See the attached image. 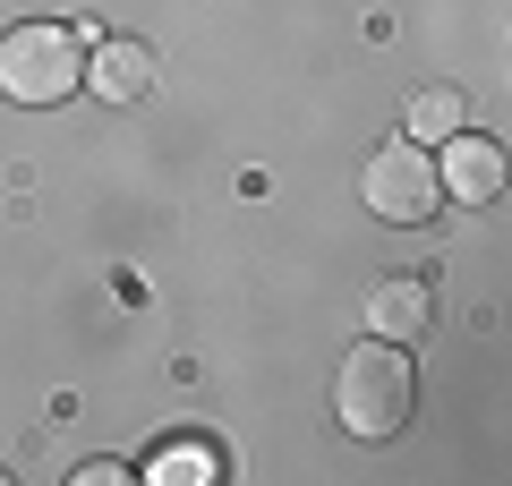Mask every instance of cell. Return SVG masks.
Instances as JSON below:
<instances>
[{
  "mask_svg": "<svg viewBox=\"0 0 512 486\" xmlns=\"http://www.w3.org/2000/svg\"><path fill=\"white\" fill-rule=\"evenodd\" d=\"M154 478H214V452H205V444H180V452L154 461Z\"/></svg>",
  "mask_w": 512,
  "mask_h": 486,
  "instance_id": "cell-8",
  "label": "cell"
},
{
  "mask_svg": "<svg viewBox=\"0 0 512 486\" xmlns=\"http://www.w3.org/2000/svg\"><path fill=\"white\" fill-rule=\"evenodd\" d=\"M427 316H436V290H427L419 273H384V282L367 290V324H376V342H419Z\"/></svg>",
  "mask_w": 512,
  "mask_h": 486,
  "instance_id": "cell-6",
  "label": "cell"
},
{
  "mask_svg": "<svg viewBox=\"0 0 512 486\" xmlns=\"http://www.w3.org/2000/svg\"><path fill=\"white\" fill-rule=\"evenodd\" d=\"M410 401H419V376H410L402 342H359L333 376V418L359 444H393L410 427Z\"/></svg>",
  "mask_w": 512,
  "mask_h": 486,
  "instance_id": "cell-1",
  "label": "cell"
},
{
  "mask_svg": "<svg viewBox=\"0 0 512 486\" xmlns=\"http://www.w3.org/2000/svg\"><path fill=\"white\" fill-rule=\"evenodd\" d=\"M436 188H444V197H461V205H495V197H504V145L453 128V137L436 145Z\"/></svg>",
  "mask_w": 512,
  "mask_h": 486,
  "instance_id": "cell-4",
  "label": "cell"
},
{
  "mask_svg": "<svg viewBox=\"0 0 512 486\" xmlns=\"http://www.w3.org/2000/svg\"><path fill=\"white\" fill-rule=\"evenodd\" d=\"M359 197H367V214H376V222H427V214L444 205L436 154H427L419 137L376 145V154H367V171H359Z\"/></svg>",
  "mask_w": 512,
  "mask_h": 486,
  "instance_id": "cell-3",
  "label": "cell"
},
{
  "mask_svg": "<svg viewBox=\"0 0 512 486\" xmlns=\"http://www.w3.org/2000/svg\"><path fill=\"white\" fill-rule=\"evenodd\" d=\"M86 86V35L60 18H26L9 26V43H0V94L26 111L43 103H69V94Z\"/></svg>",
  "mask_w": 512,
  "mask_h": 486,
  "instance_id": "cell-2",
  "label": "cell"
},
{
  "mask_svg": "<svg viewBox=\"0 0 512 486\" xmlns=\"http://www.w3.org/2000/svg\"><path fill=\"white\" fill-rule=\"evenodd\" d=\"M86 86L103 94V103H146V94H154V43L103 35V43L86 52Z\"/></svg>",
  "mask_w": 512,
  "mask_h": 486,
  "instance_id": "cell-5",
  "label": "cell"
},
{
  "mask_svg": "<svg viewBox=\"0 0 512 486\" xmlns=\"http://www.w3.org/2000/svg\"><path fill=\"white\" fill-rule=\"evenodd\" d=\"M453 128H461V94L453 86H419V94H410V137H419V145H444Z\"/></svg>",
  "mask_w": 512,
  "mask_h": 486,
  "instance_id": "cell-7",
  "label": "cell"
},
{
  "mask_svg": "<svg viewBox=\"0 0 512 486\" xmlns=\"http://www.w3.org/2000/svg\"><path fill=\"white\" fill-rule=\"evenodd\" d=\"M128 478V461H86V469H77V486H120Z\"/></svg>",
  "mask_w": 512,
  "mask_h": 486,
  "instance_id": "cell-9",
  "label": "cell"
}]
</instances>
